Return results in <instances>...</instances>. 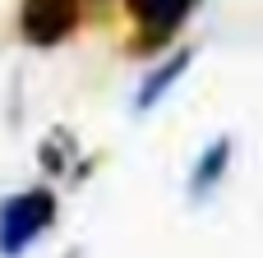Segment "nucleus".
Returning <instances> with one entry per match:
<instances>
[{
    "instance_id": "f257e3e1",
    "label": "nucleus",
    "mask_w": 263,
    "mask_h": 258,
    "mask_svg": "<svg viewBox=\"0 0 263 258\" xmlns=\"http://www.w3.org/2000/svg\"><path fill=\"white\" fill-rule=\"evenodd\" d=\"M60 217V199L46 185L18 189L0 203V258H23Z\"/></svg>"
},
{
    "instance_id": "f03ea898",
    "label": "nucleus",
    "mask_w": 263,
    "mask_h": 258,
    "mask_svg": "<svg viewBox=\"0 0 263 258\" xmlns=\"http://www.w3.org/2000/svg\"><path fill=\"white\" fill-rule=\"evenodd\" d=\"M79 23H83V0H18V37L37 51L69 42Z\"/></svg>"
},
{
    "instance_id": "7ed1b4c3",
    "label": "nucleus",
    "mask_w": 263,
    "mask_h": 258,
    "mask_svg": "<svg viewBox=\"0 0 263 258\" xmlns=\"http://www.w3.org/2000/svg\"><path fill=\"white\" fill-rule=\"evenodd\" d=\"M199 9V0H125V14L134 23L139 46L162 51L180 37V28L190 23V14Z\"/></svg>"
},
{
    "instance_id": "20e7f679",
    "label": "nucleus",
    "mask_w": 263,
    "mask_h": 258,
    "mask_svg": "<svg viewBox=\"0 0 263 258\" xmlns=\"http://www.w3.org/2000/svg\"><path fill=\"white\" fill-rule=\"evenodd\" d=\"M231 162H236V138H231V134L208 138V143H203V152L194 157L190 175H185V194H190V203H208V199L227 185Z\"/></svg>"
},
{
    "instance_id": "39448f33",
    "label": "nucleus",
    "mask_w": 263,
    "mask_h": 258,
    "mask_svg": "<svg viewBox=\"0 0 263 258\" xmlns=\"http://www.w3.org/2000/svg\"><path fill=\"white\" fill-rule=\"evenodd\" d=\"M190 65H194V46H171V51L143 74V83H139V92H134V115L157 111V106L176 92V83L190 74Z\"/></svg>"
}]
</instances>
